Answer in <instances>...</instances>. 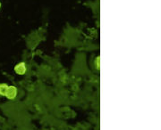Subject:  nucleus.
Masks as SVG:
<instances>
[{
    "instance_id": "obj_2",
    "label": "nucleus",
    "mask_w": 161,
    "mask_h": 130,
    "mask_svg": "<svg viewBox=\"0 0 161 130\" xmlns=\"http://www.w3.org/2000/svg\"><path fill=\"white\" fill-rule=\"evenodd\" d=\"M26 70H27V69H26V65H25L24 62H20V63L16 64V66L14 67V71L19 75L25 74Z\"/></svg>"
},
{
    "instance_id": "obj_3",
    "label": "nucleus",
    "mask_w": 161,
    "mask_h": 130,
    "mask_svg": "<svg viewBox=\"0 0 161 130\" xmlns=\"http://www.w3.org/2000/svg\"><path fill=\"white\" fill-rule=\"evenodd\" d=\"M8 86L5 83H0V96H6V92L7 90Z\"/></svg>"
},
{
    "instance_id": "obj_1",
    "label": "nucleus",
    "mask_w": 161,
    "mask_h": 130,
    "mask_svg": "<svg viewBox=\"0 0 161 130\" xmlns=\"http://www.w3.org/2000/svg\"><path fill=\"white\" fill-rule=\"evenodd\" d=\"M17 96V88L14 86H8L6 92V96L9 100H14Z\"/></svg>"
},
{
    "instance_id": "obj_4",
    "label": "nucleus",
    "mask_w": 161,
    "mask_h": 130,
    "mask_svg": "<svg viewBox=\"0 0 161 130\" xmlns=\"http://www.w3.org/2000/svg\"><path fill=\"white\" fill-rule=\"evenodd\" d=\"M0 7H1V3H0Z\"/></svg>"
}]
</instances>
